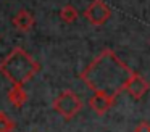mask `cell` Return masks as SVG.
Instances as JSON below:
<instances>
[{
    "mask_svg": "<svg viewBox=\"0 0 150 132\" xmlns=\"http://www.w3.org/2000/svg\"><path fill=\"white\" fill-rule=\"evenodd\" d=\"M132 73L134 71L124 64L113 50L105 48L84 71H81L79 77L89 89L94 90V93L98 92L116 98L123 90H126Z\"/></svg>",
    "mask_w": 150,
    "mask_h": 132,
    "instance_id": "obj_1",
    "label": "cell"
},
{
    "mask_svg": "<svg viewBox=\"0 0 150 132\" xmlns=\"http://www.w3.org/2000/svg\"><path fill=\"white\" fill-rule=\"evenodd\" d=\"M40 71V64L24 48L15 47L0 61V73L13 85L23 87Z\"/></svg>",
    "mask_w": 150,
    "mask_h": 132,
    "instance_id": "obj_2",
    "label": "cell"
},
{
    "mask_svg": "<svg viewBox=\"0 0 150 132\" xmlns=\"http://www.w3.org/2000/svg\"><path fill=\"white\" fill-rule=\"evenodd\" d=\"M52 108L65 119H73L82 109V102L76 92H73L71 89H66L53 100Z\"/></svg>",
    "mask_w": 150,
    "mask_h": 132,
    "instance_id": "obj_3",
    "label": "cell"
},
{
    "mask_svg": "<svg viewBox=\"0 0 150 132\" xmlns=\"http://www.w3.org/2000/svg\"><path fill=\"white\" fill-rule=\"evenodd\" d=\"M111 10L103 0H92L91 5L84 10V18L92 26H102L110 19Z\"/></svg>",
    "mask_w": 150,
    "mask_h": 132,
    "instance_id": "obj_4",
    "label": "cell"
},
{
    "mask_svg": "<svg viewBox=\"0 0 150 132\" xmlns=\"http://www.w3.org/2000/svg\"><path fill=\"white\" fill-rule=\"evenodd\" d=\"M149 89H150V84L147 82L140 74L132 73V76H131L129 82H127V85H126V92L129 93L132 98L140 100L147 92H149Z\"/></svg>",
    "mask_w": 150,
    "mask_h": 132,
    "instance_id": "obj_5",
    "label": "cell"
},
{
    "mask_svg": "<svg viewBox=\"0 0 150 132\" xmlns=\"http://www.w3.org/2000/svg\"><path fill=\"white\" fill-rule=\"evenodd\" d=\"M113 105H115V98L105 95V93L95 92L94 95L89 98V106H91V108L94 109V113L98 116H103Z\"/></svg>",
    "mask_w": 150,
    "mask_h": 132,
    "instance_id": "obj_6",
    "label": "cell"
},
{
    "mask_svg": "<svg viewBox=\"0 0 150 132\" xmlns=\"http://www.w3.org/2000/svg\"><path fill=\"white\" fill-rule=\"evenodd\" d=\"M11 24H13L20 32H28V31H31V29L34 28L36 19H34V16H33V13H31V11H28L26 8H21L20 11L13 16Z\"/></svg>",
    "mask_w": 150,
    "mask_h": 132,
    "instance_id": "obj_7",
    "label": "cell"
},
{
    "mask_svg": "<svg viewBox=\"0 0 150 132\" xmlns=\"http://www.w3.org/2000/svg\"><path fill=\"white\" fill-rule=\"evenodd\" d=\"M7 97H8V102H10L13 106H16V108L24 106V103L28 102L26 90H24L23 87H18V85H11V89L8 90Z\"/></svg>",
    "mask_w": 150,
    "mask_h": 132,
    "instance_id": "obj_8",
    "label": "cell"
},
{
    "mask_svg": "<svg viewBox=\"0 0 150 132\" xmlns=\"http://www.w3.org/2000/svg\"><path fill=\"white\" fill-rule=\"evenodd\" d=\"M78 16H79V13L73 5H65L60 10V19L63 23H66V24H73L78 19Z\"/></svg>",
    "mask_w": 150,
    "mask_h": 132,
    "instance_id": "obj_9",
    "label": "cell"
},
{
    "mask_svg": "<svg viewBox=\"0 0 150 132\" xmlns=\"http://www.w3.org/2000/svg\"><path fill=\"white\" fill-rule=\"evenodd\" d=\"M15 127H16V122L5 111L0 109V132H13Z\"/></svg>",
    "mask_w": 150,
    "mask_h": 132,
    "instance_id": "obj_10",
    "label": "cell"
},
{
    "mask_svg": "<svg viewBox=\"0 0 150 132\" xmlns=\"http://www.w3.org/2000/svg\"><path fill=\"white\" fill-rule=\"evenodd\" d=\"M134 132H150V124L149 122H140V124H137V127L134 129Z\"/></svg>",
    "mask_w": 150,
    "mask_h": 132,
    "instance_id": "obj_11",
    "label": "cell"
}]
</instances>
